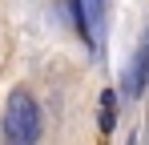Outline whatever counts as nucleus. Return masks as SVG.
I'll return each mask as SVG.
<instances>
[{"instance_id": "obj_4", "label": "nucleus", "mask_w": 149, "mask_h": 145, "mask_svg": "<svg viewBox=\"0 0 149 145\" xmlns=\"http://www.w3.org/2000/svg\"><path fill=\"white\" fill-rule=\"evenodd\" d=\"M113 121H117V113H113V93H105L101 97V133H109Z\"/></svg>"}, {"instance_id": "obj_5", "label": "nucleus", "mask_w": 149, "mask_h": 145, "mask_svg": "<svg viewBox=\"0 0 149 145\" xmlns=\"http://www.w3.org/2000/svg\"><path fill=\"white\" fill-rule=\"evenodd\" d=\"M129 145H133V137H129Z\"/></svg>"}, {"instance_id": "obj_2", "label": "nucleus", "mask_w": 149, "mask_h": 145, "mask_svg": "<svg viewBox=\"0 0 149 145\" xmlns=\"http://www.w3.org/2000/svg\"><path fill=\"white\" fill-rule=\"evenodd\" d=\"M145 85H149V28H145V36H141V45H137V52H133V61H129L125 93H129V97H141Z\"/></svg>"}, {"instance_id": "obj_1", "label": "nucleus", "mask_w": 149, "mask_h": 145, "mask_svg": "<svg viewBox=\"0 0 149 145\" xmlns=\"http://www.w3.org/2000/svg\"><path fill=\"white\" fill-rule=\"evenodd\" d=\"M0 137L4 145H36L40 141V105L28 89H12L0 121Z\"/></svg>"}, {"instance_id": "obj_3", "label": "nucleus", "mask_w": 149, "mask_h": 145, "mask_svg": "<svg viewBox=\"0 0 149 145\" xmlns=\"http://www.w3.org/2000/svg\"><path fill=\"white\" fill-rule=\"evenodd\" d=\"M77 4H81V12H85V24H89V32H93V28L101 24V8H105V4H101V0H77ZM93 40H97V32H93Z\"/></svg>"}]
</instances>
